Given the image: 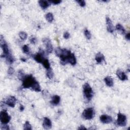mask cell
<instances>
[{"mask_svg":"<svg viewBox=\"0 0 130 130\" xmlns=\"http://www.w3.org/2000/svg\"><path fill=\"white\" fill-rule=\"evenodd\" d=\"M19 109L20 111H23V110H25V107L24 106L22 105H20V107H19Z\"/></svg>","mask_w":130,"mask_h":130,"instance_id":"8d00e7d4","label":"cell"},{"mask_svg":"<svg viewBox=\"0 0 130 130\" xmlns=\"http://www.w3.org/2000/svg\"><path fill=\"white\" fill-rule=\"evenodd\" d=\"M14 69L12 67H10L9 69H8V74L10 75H13V73H14Z\"/></svg>","mask_w":130,"mask_h":130,"instance_id":"d6a6232c","label":"cell"},{"mask_svg":"<svg viewBox=\"0 0 130 130\" xmlns=\"http://www.w3.org/2000/svg\"><path fill=\"white\" fill-rule=\"evenodd\" d=\"M70 36V33L68 32H65L64 34V35H63V37L65 39H68L69 38Z\"/></svg>","mask_w":130,"mask_h":130,"instance_id":"836d02e7","label":"cell"},{"mask_svg":"<svg viewBox=\"0 0 130 130\" xmlns=\"http://www.w3.org/2000/svg\"><path fill=\"white\" fill-rule=\"evenodd\" d=\"M20 60H21V61H22V62H26V59L25 58H23V57H21V58H20Z\"/></svg>","mask_w":130,"mask_h":130,"instance_id":"f35d334b","label":"cell"},{"mask_svg":"<svg viewBox=\"0 0 130 130\" xmlns=\"http://www.w3.org/2000/svg\"><path fill=\"white\" fill-rule=\"evenodd\" d=\"M94 114L95 112L93 108H87L84 109L82 112V116L85 120H90L93 119Z\"/></svg>","mask_w":130,"mask_h":130,"instance_id":"8992f818","label":"cell"},{"mask_svg":"<svg viewBox=\"0 0 130 130\" xmlns=\"http://www.w3.org/2000/svg\"><path fill=\"white\" fill-rule=\"evenodd\" d=\"M49 3H51L52 4L54 5H57L60 4L62 1H60V0H54V1H49Z\"/></svg>","mask_w":130,"mask_h":130,"instance_id":"1f68e13d","label":"cell"},{"mask_svg":"<svg viewBox=\"0 0 130 130\" xmlns=\"http://www.w3.org/2000/svg\"><path fill=\"white\" fill-rule=\"evenodd\" d=\"M5 103L9 107L13 108L15 107V104L16 103V99L14 96H10L7 99Z\"/></svg>","mask_w":130,"mask_h":130,"instance_id":"8fae6325","label":"cell"},{"mask_svg":"<svg viewBox=\"0 0 130 130\" xmlns=\"http://www.w3.org/2000/svg\"><path fill=\"white\" fill-rule=\"evenodd\" d=\"M60 101H61L60 97L58 95H55L53 97H52L50 103L53 105L57 106L60 104Z\"/></svg>","mask_w":130,"mask_h":130,"instance_id":"2e32d148","label":"cell"},{"mask_svg":"<svg viewBox=\"0 0 130 130\" xmlns=\"http://www.w3.org/2000/svg\"><path fill=\"white\" fill-rule=\"evenodd\" d=\"M25 73L24 72H23V71L22 70H20L19 71V74H18V78L22 81L23 78H25Z\"/></svg>","mask_w":130,"mask_h":130,"instance_id":"83f0119b","label":"cell"},{"mask_svg":"<svg viewBox=\"0 0 130 130\" xmlns=\"http://www.w3.org/2000/svg\"><path fill=\"white\" fill-rule=\"evenodd\" d=\"M78 130H86V128L85 127H84V126H81L78 128Z\"/></svg>","mask_w":130,"mask_h":130,"instance_id":"74e56055","label":"cell"},{"mask_svg":"<svg viewBox=\"0 0 130 130\" xmlns=\"http://www.w3.org/2000/svg\"><path fill=\"white\" fill-rule=\"evenodd\" d=\"M0 46L3 50V54L2 55V57H6L8 55L11 54L9 49L7 43L6 42L4 39V38L3 37L2 35H1L0 37Z\"/></svg>","mask_w":130,"mask_h":130,"instance_id":"277c9868","label":"cell"},{"mask_svg":"<svg viewBox=\"0 0 130 130\" xmlns=\"http://www.w3.org/2000/svg\"><path fill=\"white\" fill-rule=\"evenodd\" d=\"M46 76H47V77H48L50 79H51L53 77H54V72H53L52 70L51 69V68L47 70Z\"/></svg>","mask_w":130,"mask_h":130,"instance_id":"603a6c76","label":"cell"},{"mask_svg":"<svg viewBox=\"0 0 130 130\" xmlns=\"http://www.w3.org/2000/svg\"><path fill=\"white\" fill-rule=\"evenodd\" d=\"M71 51L67 50L65 48L61 49V51L60 55L58 56V57H60L61 60V64L63 65H65L68 63L69 58L71 55Z\"/></svg>","mask_w":130,"mask_h":130,"instance_id":"3957f363","label":"cell"},{"mask_svg":"<svg viewBox=\"0 0 130 130\" xmlns=\"http://www.w3.org/2000/svg\"><path fill=\"white\" fill-rule=\"evenodd\" d=\"M125 37H126V39H127L128 41H129L130 40V33L126 34Z\"/></svg>","mask_w":130,"mask_h":130,"instance_id":"d590c367","label":"cell"},{"mask_svg":"<svg viewBox=\"0 0 130 130\" xmlns=\"http://www.w3.org/2000/svg\"><path fill=\"white\" fill-rule=\"evenodd\" d=\"M116 29L119 31L120 33H121V34L124 35L126 33V31L125 28H123V27L120 24V23H117L116 26Z\"/></svg>","mask_w":130,"mask_h":130,"instance_id":"d6986e66","label":"cell"},{"mask_svg":"<svg viewBox=\"0 0 130 130\" xmlns=\"http://www.w3.org/2000/svg\"><path fill=\"white\" fill-rule=\"evenodd\" d=\"M22 82V86L23 88H31L32 90L36 92L41 91L39 82L32 75H26Z\"/></svg>","mask_w":130,"mask_h":130,"instance_id":"6da1fadb","label":"cell"},{"mask_svg":"<svg viewBox=\"0 0 130 130\" xmlns=\"http://www.w3.org/2000/svg\"><path fill=\"white\" fill-rule=\"evenodd\" d=\"M84 34L85 37L88 39V40H90L91 39L92 37V35L91 32L88 30L87 29H85V30L84 31Z\"/></svg>","mask_w":130,"mask_h":130,"instance_id":"f1b7e54d","label":"cell"},{"mask_svg":"<svg viewBox=\"0 0 130 130\" xmlns=\"http://www.w3.org/2000/svg\"><path fill=\"white\" fill-rule=\"evenodd\" d=\"M11 120V116L6 110H3L0 112V121L2 124H7Z\"/></svg>","mask_w":130,"mask_h":130,"instance_id":"52a82bcc","label":"cell"},{"mask_svg":"<svg viewBox=\"0 0 130 130\" xmlns=\"http://www.w3.org/2000/svg\"><path fill=\"white\" fill-rule=\"evenodd\" d=\"M43 127L46 130H49L52 128V122L48 117H44L43 122Z\"/></svg>","mask_w":130,"mask_h":130,"instance_id":"4fadbf2b","label":"cell"},{"mask_svg":"<svg viewBox=\"0 0 130 130\" xmlns=\"http://www.w3.org/2000/svg\"><path fill=\"white\" fill-rule=\"evenodd\" d=\"M43 43L45 45L46 50L48 54H51L53 51V46L52 45L51 41L47 38H44L42 39Z\"/></svg>","mask_w":130,"mask_h":130,"instance_id":"ba28073f","label":"cell"},{"mask_svg":"<svg viewBox=\"0 0 130 130\" xmlns=\"http://www.w3.org/2000/svg\"><path fill=\"white\" fill-rule=\"evenodd\" d=\"M23 129L25 130H31L32 129V126L29 121H26L24 126H23Z\"/></svg>","mask_w":130,"mask_h":130,"instance_id":"4316f807","label":"cell"},{"mask_svg":"<svg viewBox=\"0 0 130 130\" xmlns=\"http://www.w3.org/2000/svg\"><path fill=\"white\" fill-rule=\"evenodd\" d=\"M44 52L42 49H40L39 52L34 56V60L38 63L42 64V62L45 58L44 57Z\"/></svg>","mask_w":130,"mask_h":130,"instance_id":"9c48e42d","label":"cell"},{"mask_svg":"<svg viewBox=\"0 0 130 130\" xmlns=\"http://www.w3.org/2000/svg\"><path fill=\"white\" fill-rule=\"evenodd\" d=\"M77 61H76V58L75 57V56L74 54H71V55H70L69 60H68V63L70 64L72 66H74L76 64Z\"/></svg>","mask_w":130,"mask_h":130,"instance_id":"ffe728a7","label":"cell"},{"mask_svg":"<svg viewBox=\"0 0 130 130\" xmlns=\"http://www.w3.org/2000/svg\"><path fill=\"white\" fill-rule=\"evenodd\" d=\"M116 74L117 76L118 77V78L121 81H126L128 79V76L126 74V73L122 71L121 70H117Z\"/></svg>","mask_w":130,"mask_h":130,"instance_id":"5bb4252c","label":"cell"},{"mask_svg":"<svg viewBox=\"0 0 130 130\" xmlns=\"http://www.w3.org/2000/svg\"><path fill=\"white\" fill-rule=\"evenodd\" d=\"M45 19L47 21L50 23H51L54 20V15H53L51 13H47L45 15Z\"/></svg>","mask_w":130,"mask_h":130,"instance_id":"44dd1931","label":"cell"},{"mask_svg":"<svg viewBox=\"0 0 130 130\" xmlns=\"http://www.w3.org/2000/svg\"><path fill=\"white\" fill-rule=\"evenodd\" d=\"M104 81L106 84L109 87H112L113 85V79L110 76H107L104 78Z\"/></svg>","mask_w":130,"mask_h":130,"instance_id":"ac0fdd59","label":"cell"},{"mask_svg":"<svg viewBox=\"0 0 130 130\" xmlns=\"http://www.w3.org/2000/svg\"><path fill=\"white\" fill-rule=\"evenodd\" d=\"M29 41H30V42L31 44H36V42H37V39L36 38H35V37H33V36H32L30 39H29Z\"/></svg>","mask_w":130,"mask_h":130,"instance_id":"4dcf8cb0","label":"cell"},{"mask_svg":"<svg viewBox=\"0 0 130 130\" xmlns=\"http://www.w3.org/2000/svg\"><path fill=\"white\" fill-rule=\"evenodd\" d=\"M100 121H101L103 123H109L113 121L111 116H109L108 115L103 114L100 117Z\"/></svg>","mask_w":130,"mask_h":130,"instance_id":"7c38bea8","label":"cell"},{"mask_svg":"<svg viewBox=\"0 0 130 130\" xmlns=\"http://www.w3.org/2000/svg\"><path fill=\"white\" fill-rule=\"evenodd\" d=\"M2 125H4V126H2L1 127V129L2 130H9V126L6 125L7 124H6V125H4V124H2Z\"/></svg>","mask_w":130,"mask_h":130,"instance_id":"e575fe53","label":"cell"},{"mask_svg":"<svg viewBox=\"0 0 130 130\" xmlns=\"http://www.w3.org/2000/svg\"><path fill=\"white\" fill-rule=\"evenodd\" d=\"M42 64L43 65V66L46 68L47 70L49 69L50 68V65L49 63V61L47 60V58H45L43 60V61L42 63Z\"/></svg>","mask_w":130,"mask_h":130,"instance_id":"cb8c5ba5","label":"cell"},{"mask_svg":"<svg viewBox=\"0 0 130 130\" xmlns=\"http://www.w3.org/2000/svg\"><path fill=\"white\" fill-rule=\"evenodd\" d=\"M83 93L84 97L87 101H90L93 96V92L92 88L88 83H85L83 85Z\"/></svg>","mask_w":130,"mask_h":130,"instance_id":"7a4b0ae2","label":"cell"},{"mask_svg":"<svg viewBox=\"0 0 130 130\" xmlns=\"http://www.w3.org/2000/svg\"><path fill=\"white\" fill-rule=\"evenodd\" d=\"M19 37L22 40H26L27 39V34L25 32H20L19 33Z\"/></svg>","mask_w":130,"mask_h":130,"instance_id":"d4e9b609","label":"cell"},{"mask_svg":"<svg viewBox=\"0 0 130 130\" xmlns=\"http://www.w3.org/2000/svg\"><path fill=\"white\" fill-rule=\"evenodd\" d=\"M76 2L78 3V4L82 7H84L86 3L84 0H79V1H76Z\"/></svg>","mask_w":130,"mask_h":130,"instance_id":"f546056e","label":"cell"},{"mask_svg":"<svg viewBox=\"0 0 130 130\" xmlns=\"http://www.w3.org/2000/svg\"><path fill=\"white\" fill-rule=\"evenodd\" d=\"M106 26H107V29L108 32L110 33H113L115 30L114 27L112 23L111 19L108 17H106Z\"/></svg>","mask_w":130,"mask_h":130,"instance_id":"30bf717a","label":"cell"},{"mask_svg":"<svg viewBox=\"0 0 130 130\" xmlns=\"http://www.w3.org/2000/svg\"><path fill=\"white\" fill-rule=\"evenodd\" d=\"M95 60L98 64H102L103 62H105V56L101 52H99L95 56Z\"/></svg>","mask_w":130,"mask_h":130,"instance_id":"9a60e30c","label":"cell"},{"mask_svg":"<svg viewBox=\"0 0 130 130\" xmlns=\"http://www.w3.org/2000/svg\"><path fill=\"white\" fill-rule=\"evenodd\" d=\"M5 58H6V60L7 63L9 64H13L14 62V58L13 57V56L11 54L5 57Z\"/></svg>","mask_w":130,"mask_h":130,"instance_id":"7402d4cb","label":"cell"},{"mask_svg":"<svg viewBox=\"0 0 130 130\" xmlns=\"http://www.w3.org/2000/svg\"><path fill=\"white\" fill-rule=\"evenodd\" d=\"M40 6L43 9H46L50 6L49 1H44V0H40L38 2Z\"/></svg>","mask_w":130,"mask_h":130,"instance_id":"e0dca14e","label":"cell"},{"mask_svg":"<svg viewBox=\"0 0 130 130\" xmlns=\"http://www.w3.org/2000/svg\"><path fill=\"white\" fill-rule=\"evenodd\" d=\"M116 124L119 127H125L127 124V116L120 112L117 114V119L116 120Z\"/></svg>","mask_w":130,"mask_h":130,"instance_id":"5b68a950","label":"cell"},{"mask_svg":"<svg viewBox=\"0 0 130 130\" xmlns=\"http://www.w3.org/2000/svg\"><path fill=\"white\" fill-rule=\"evenodd\" d=\"M22 49L23 53L25 54L28 55L29 54V52H30V49H29V47L27 45H23Z\"/></svg>","mask_w":130,"mask_h":130,"instance_id":"484cf974","label":"cell"}]
</instances>
